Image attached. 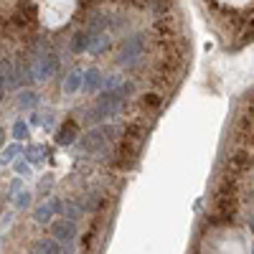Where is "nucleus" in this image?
<instances>
[{
    "instance_id": "obj_1",
    "label": "nucleus",
    "mask_w": 254,
    "mask_h": 254,
    "mask_svg": "<svg viewBox=\"0 0 254 254\" xmlns=\"http://www.w3.org/2000/svg\"><path fill=\"white\" fill-rule=\"evenodd\" d=\"M142 53V38L140 36H135V38H130L127 43H125V49H122V56H119V61L122 64H132L137 56Z\"/></svg>"
},
{
    "instance_id": "obj_2",
    "label": "nucleus",
    "mask_w": 254,
    "mask_h": 254,
    "mask_svg": "<svg viewBox=\"0 0 254 254\" xmlns=\"http://www.w3.org/2000/svg\"><path fill=\"white\" fill-rule=\"evenodd\" d=\"M74 132H76V125H74V122H69V125H66V127L59 132V137H56V140L61 142V145H64V142H71V140H74V137H71Z\"/></svg>"
},
{
    "instance_id": "obj_3",
    "label": "nucleus",
    "mask_w": 254,
    "mask_h": 254,
    "mask_svg": "<svg viewBox=\"0 0 254 254\" xmlns=\"http://www.w3.org/2000/svg\"><path fill=\"white\" fill-rule=\"evenodd\" d=\"M76 84H79V76L74 74L71 79H69V84H66V89H69V92H74V89H76Z\"/></svg>"
}]
</instances>
